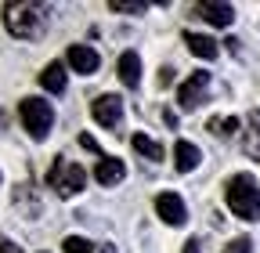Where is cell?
<instances>
[{
  "label": "cell",
  "instance_id": "obj_1",
  "mask_svg": "<svg viewBox=\"0 0 260 253\" xmlns=\"http://www.w3.org/2000/svg\"><path fill=\"white\" fill-rule=\"evenodd\" d=\"M4 25L18 40H37L47 25V8L37 0H11V4H4Z\"/></svg>",
  "mask_w": 260,
  "mask_h": 253
},
{
  "label": "cell",
  "instance_id": "obj_6",
  "mask_svg": "<svg viewBox=\"0 0 260 253\" xmlns=\"http://www.w3.org/2000/svg\"><path fill=\"white\" fill-rule=\"evenodd\" d=\"M210 98V73L206 69H195L181 87H177V102H181V109H199L203 102Z\"/></svg>",
  "mask_w": 260,
  "mask_h": 253
},
{
  "label": "cell",
  "instance_id": "obj_23",
  "mask_svg": "<svg viewBox=\"0 0 260 253\" xmlns=\"http://www.w3.org/2000/svg\"><path fill=\"white\" fill-rule=\"evenodd\" d=\"M0 253H22V249H18V246H15V242H8V239H4V235H0Z\"/></svg>",
  "mask_w": 260,
  "mask_h": 253
},
{
  "label": "cell",
  "instance_id": "obj_18",
  "mask_svg": "<svg viewBox=\"0 0 260 253\" xmlns=\"http://www.w3.org/2000/svg\"><path fill=\"white\" fill-rule=\"evenodd\" d=\"M61 249H65V253H90V249H94V242H90V239H83V235H69V239L61 242Z\"/></svg>",
  "mask_w": 260,
  "mask_h": 253
},
{
  "label": "cell",
  "instance_id": "obj_4",
  "mask_svg": "<svg viewBox=\"0 0 260 253\" xmlns=\"http://www.w3.org/2000/svg\"><path fill=\"white\" fill-rule=\"evenodd\" d=\"M18 116H22V126L29 131L32 141H44L54 126V109L44 102V98H22L18 102Z\"/></svg>",
  "mask_w": 260,
  "mask_h": 253
},
{
  "label": "cell",
  "instance_id": "obj_20",
  "mask_svg": "<svg viewBox=\"0 0 260 253\" xmlns=\"http://www.w3.org/2000/svg\"><path fill=\"white\" fill-rule=\"evenodd\" d=\"M249 249H253V239H249V235H235L220 253H249Z\"/></svg>",
  "mask_w": 260,
  "mask_h": 253
},
{
  "label": "cell",
  "instance_id": "obj_19",
  "mask_svg": "<svg viewBox=\"0 0 260 253\" xmlns=\"http://www.w3.org/2000/svg\"><path fill=\"white\" fill-rule=\"evenodd\" d=\"M148 4H141V0H138V4H130V0H109V11H126V15H141Z\"/></svg>",
  "mask_w": 260,
  "mask_h": 253
},
{
  "label": "cell",
  "instance_id": "obj_12",
  "mask_svg": "<svg viewBox=\"0 0 260 253\" xmlns=\"http://www.w3.org/2000/svg\"><path fill=\"white\" fill-rule=\"evenodd\" d=\"M199 160H203L199 145H191V141H184V138L174 145V167H177L181 174H191L195 167H199Z\"/></svg>",
  "mask_w": 260,
  "mask_h": 253
},
{
  "label": "cell",
  "instance_id": "obj_10",
  "mask_svg": "<svg viewBox=\"0 0 260 253\" xmlns=\"http://www.w3.org/2000/svg\"><path fill=\"white\" fill-rule=\"evenodd\" d=\"M191 11L203 15L210 25H220V29H228V25L235 22V8H232V4H210V0H203V4H195Z\"/></svg>",
  "mask_w": 260,
  "mask_h": 253
},
{
  "label": "cell",
  "instance_id": "obj_2",
  "mask_svg": "<svg viewBox=\"0 0 260 253\" xmlns=\"http://www.w3.org/2000/svg\"><path fill=\"white\" fill-rule=\"evenodd\" d=\"M224 203L239 220H260V184L249 174H235L224 184Z\"/></svg>",
  "mask_w": 260,
  "mask_h": 253
},
{
  "label": "cell",
  "instance_id": "obj_7",
  "mask_svg": "<svg viewBox=\"0 0 260 253\" xmlns=\"http://www.w3.org/2000/svg\"><path fill=\"white\" fill-rule=\"evenodd\" d=\"M155 213L167 220L170 228H181L184 220H188V210H184V199L177 192H159L155 196Z\"/></svg>",
  "mask_w": 260,
  "mask_h": 253
},
{
  "label": "cell",
  "instance_id": "obj_14",
  "mask_svg": "<svg viewBox=\"0 0 260 253\" xmlns=\"http://www.w3.org/2000/svg\"><path fill=\"white\" fill-rule=\"evenodd\" d=\"M116 69H119V80H123V87H138V83H141V58H138L134 51H123Z\"/></svg>",
  "mask_w": 260,
  "mask_h": 253
},
{
  "label": "cell",
  "instance_id": "obj_8",
  "mask_svg": "<svg viewBox=\"0 0 260 253\" xmlns=\"http://www.w3.org/2000/svg\"><path fill=\"white\" fill-rule=\"evenodd\" d=\"M123 177H126V163H123V160H116V155H102V160H98L94 181L102 184V188H116Z\"/></svg>",
  "mask_w": 260,
  "mask_h": 253
},
{
  "label": "cell",
  "instance_id": "obj_9",
  "mask_svg": "<svg viewBox=\"0 0 260 253\" xmlns=\"http://www.w3.org/2000/svg\"><path fill=\"white\" fill-rule=\"evenodd\" d=\"M65 58H69V66H73L80 76H90V73H98V66H102L98 51H94V47H87V44H73Z\"/></svg>",
  "mask_w": 260,
  "mask_h": 253
},
{
  "label": "cell",
  "instance_id": "obj_24",
  "mask_svg": "<svg viewBox=\"0 0 260 253\" xmlns=\"http://www.w3.org/2000/svg\"><path fill=\"white\" fill-rule=\"evenodd\" d=\"M184 253H203V249H199V242H195V239H188V242H184Z\"/></svg>",
  "mask_w": 260,
  "mask_h": 253
},
{
  "label": "cell",
  "instance_id": "obj_21",
  "mask_svg": "<svg viewBox=\"0 0 260 253\" xmlns=\"http://www.w3.org/2000/svg\"><path fill=\"white\" fill-rule=\"evenodd\" d=\"M80 145H83V148H87V152H98V160H102V155H105V152H102V148H98V141H94V138H90V134H83V138H80Z\"/></svg>",
  "mask_w": 260,
  "mask_h": 253
},
{
  "label": "cell",
  "instance_id": "obj_25",
  "mask_svg": "<svg viewBox=\"0 0 260 253\" xmlns=\"http://www.w3.org/2000/svg\"><path fill=\"white\" fill-rule=\"evenodd\" d=\"M102 253H116V249H112V246H105V249H102Z\"/></svg>",
  "mask_w": 260,
  "mask_h": 253
},
{
  "label": "cell",
  "instance_id": "obj_3",
  "mask_svg": "<svg viewBox=\"0 0 260 253\" xmlns=\"http://www.w3.org/2000/svg\"><path fill=\"white\" fill-rule=\"evenodd\" d=\"M47 184L54 188V196L73 199V196H80V192H83V184H87V170H83L80 163H69L65 155H58V160L51 163V170H47Z\"/></svg>",
  "mask_w": 260,
  "mask_h": 253
},
{
  "label": "cell",
  "instance_id": "obj_22",
  "mask_svg": "<svg viewBox=\"0 0 260 253\" xmlns=\"http://www.w3.org/2000/svg\"><path fill=\"white\" fill-rule=\"evenodd\" d=\"M174 83V69H159V87H170Z\"/></svg>",
  "mask_w": 260,
  "mask_h": 253
},
{
  "label": "cell",
  "instance_id": "obj_16",
  "mask_svg": "<svg viewBox=\"0 0 260 253\" xmlns=\"http://www.w3.org/2000/svg\"><path fill=\"white\" fill-rule=\"evenodd\" d=\"M239 126H242V119H239V116H224V119H220V116H213V119H210V134H213V138H232Z\"/></svg>",
  "mask_w": 260,
  "mask_h": 253
},
{
  "label": "cell",
  "instance_id": "obj_11",
  "mask_svg": "<svg viewBox=\"0 0 260 253\" xmlns=\"http://www.w3.org/2000/svg\"><path fill=\"white\" fill-rule=\"evenodd\" d=\"M40 87H44L47 94H65V87H69V73H65L61 61H47V66H44Z\"/></svg>",
  "mask_w": 260,
  "mask_h": 253
},
{
  "label": "cell",
  "instance_id": "obj_15",
  "mask_svg": "<svg viewBox=\"0 0 260 253\" xmlns=\"http://www.w3.org/2000/svg\"><path fill=\"white\" fill-rule=\"evenodd\" d=\"M242 152L249 155V160H260V112H249L246 138H242Z\"/></svg>",
  "mask_w": 260,
  "mask_h": 253
},
{
  "label": "cell",
  "instance_id": "obj_5",
  "mask_svg": "<svg viewBox=\"0 0 260 253\" xmlns=\"http://www.w3.org/2000/svg\"><path fill=\"white\" fill-rule=\"evenodd\" d=\"M90 116L98 126H105V131H119L123 126V98L119 94H98L90 102Z\"/></svg>",
  "mask_w": 260,
  "mask_h": 253
},
{
  "label": "cell",
  "instance_id": "obj_17",
  "mask_svg": "<svg viewBox=\"0 0 260 253\" xmlns=\"http://www.w3.org/2000/svg\"><path fill=\"white\" fill-rule=\"evenodd\" d=\"M134 152H141L145 160H162V145L152 141L148 134H134Z\"/></svg>",
  "mask_w": 260,
  "mask_h": 253
},
{
  "label": "cell",
  "instance_id": "obj_13",
  "mask_svg": "<svg viewBox=\"0 0 260 253\" xmlns=\"http://www.w3.org/2000/svg\"><path fill=\"white\" fill-rule=\"evenodd\" d=\"M184 44H188V51H191L195 58H203V61H213V58L220 54L217 40H213V37H203V33H184Z\"/></svg>",
  "mask_w": 260,
  "mask_h": 253
}]
</instances>
